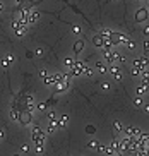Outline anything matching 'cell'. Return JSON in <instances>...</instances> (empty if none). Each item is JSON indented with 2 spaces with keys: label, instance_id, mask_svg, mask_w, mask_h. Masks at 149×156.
I'll return each instance as SVG.
<instances>
[{
  "label": "cell",
  "instance_id": "1",
  "mask_svg": "<svg viewBox=\"0 0 149 156\" xmlns=\"http://www.w3.org/2000/svg\"><path fill=\"white\" fill-rule=\"evenodd\" d=\"M45 130L41 129L40 125H34L33 127V141H34V144H43L45 142Z\"/></svg>",
  "mask_w": 149,
  "mask_h": 156
},
{
  "label": "cell",
  "instance_id": "2",
  "mask_svg": "<svg viewBox=\"0 0 149 156\" xmlns=\"http://www.w3.org/2000/svg\"><path fill=\"white\" fill-rule=\"evenodd\" d=\"M12 28H14V31H16L17 36H24V34H26V29H28V26L22 24L21 21H12Z\"/></svg>",
  "mask_w": 149,
  "mask_h": 156
},
{
  "label": "cell",
  "instance_id": "3",
  "mask_svg": "<svg viewBox=\"0 0 149 156\" xmlns=\"http://www.w3.org/2000/svg\"><path fill=\"white\" fill-rule=\"evenodd\" d=\"M148 9L146 7H142V9H139L137 12H135V22H146L148 21Z\"/></svg>",
  "mask_w": 149,
  "mask_h": 156
},
{
  "label": "cell",
  "instance_id": "4",
  "mask_svg": "<svg viewBox=\"0 0 149 156\" xmlns=\"http://www.w3.org/2000/svg\"><path fill=\"white\" fill-rule=\"evenodd\" d=\"M103 53H105V59H106V62H110V64H115V55H117V52H113V50H105Z\"/></svg>",
  "mask_w": 149,
  "mask_h": 156
},
{
  "label": "cell",
  "instance_id": "5",
  "mask_svg": "<svg viewBox=\"0 0 149 156\" xmlns=\"http://www.w3.org/2000/svg\"><path fill=\"white\" fill-rule=\"evenodd\" d=\"M110 72L115 76L117 79H122V70H120L118 65H115V64H110Z\"/></svg>",
  "mask_w": 149,
  "mask_h": 156
},
{
  "label": "cell",
  "instance_id": "6",
  "mask_svg": "<svg viewBox=\"0 0 149 156\" xmlns=\"http://www.w3.org/2000/svg\"><path fill=\"white\" fill-rule=\"evenodd\" d=\"M91 41H93V45H94V47H103V41H105V38L101 36V33H98V34H94V36H93V39H91Z\"/></svg>",
  "mask_w": 149,
  "mask_h": 156
},
{
  "label": "cell",
  "instance_id": "7",
  "mask_svg": "<svg viewBox=\"0 0 149 156\" xmlns=\"http://www.w3.org/2000/svg\"><path fill=\"white\" fill-rule=\"evenodd\" d=\"M82 48H84V39H77V41L74 43V53H76V55H79Z\"/></svg>",
  "mask_w": 149,
  "mask_h": 156
},
{
  "label": "cell",
  "instance_id": "8",
  "mask_svg": "<svg viewBox=\"0 0 149 156\" xmlns=\"http://www.w3.org/2000/svg\"><path fill=\"white\" fill-rule=\"evenodd\" d=\"M43 81H45V84H46V86H53V84L57 82V81H55V76H45Z\"/></svg>",
  "mask_w": 149,
  "mask_h": 156
},
{
  "label": "cell",
  "instance_id": "9",
  "mask_svg": "<svg viewBox=\"0 0 149 156\" xmlns=\"http://www.w3.org/2000/svg\"><path fill=\"white\" fill-rule=\"evenodd\" d=\"M96 69H98L99 74H106V72H108V69H106V65H105L103 62H98V64H96Z\"/></svg>",
  "mask_w": 149,
  "mask_h": 156
},
{
  "label": "cell",
  "instance_id": "10",
  "mask_svg": "<svg viewBox=\"0 0 149 156\" xmlns=\"http://www.w3.org/2000/svg\"><path fill=\"white\" fill-rule=\"evenodd\" d=\"M67 122H69V118L63 115V117H62V118L58 120V127H65V125H67Z\"/></svg>",
  "mask_w": 149,
  "mask_h": 156
},
{
  "label": "cell",
  "instance_id": "11",
  "mask_svg": "<svg viewBox=\"0 0 149 156\" xmlns=\"http://www.w3.org/2000/svg\"><path fill=\"white\" fill-rule=\"evenodd\" d=\"M113 127H115V132L118 134V132H123V127L120 125V122H113Z\"/></svg>",
  "mask_w": 149,
  "mask_h": 156
},
{
  "label": "cell",
  "instance_id": "12",
  "mask_svg": "<svg viewBox=\"0 0 149 156\" xmlns=\"http://www.w3.org/2000/svg\"><path fill=\"white\" fill-rule=\"evenodd\" d=\"M88 147H91V149H98V147H99V142H98V141H91L89 144H88Z\"/></svg>",
  "mask_w": 149,
  "mask_h": 156
},
{
  "label": "cell",
  "instance_id": "13",
  "mask_svg": "<svg viewBox=\"0 0 149 156\" xmlns=\"http://www.w3.org/2000/svg\"><path fill=\"white\" fill-rule=\"evenodd\" d=\"M86 132H88V134H94V132H96V129H94L93 125H88V127H86Z\"/></svg>",
  "mask_w": 149,
  "mask_h": 156
},
{
  "label": "cell",
  "instance_id": "14",
  "mask_svg": "<svg viewBox=\"0 0 149 156\" xmlns=\"http://www.w3.org/2000/svg\"><path fill=\"white\" fill-rule=\"evenodd\" d=\"M74 62H76V60H74V59H67V60H65V65H67V67H72V65H74Z\"/></svg>",
  "mask_w": 149,
  "mask_h": 156
},
{
  "label": "cell",
  "instance_id": "15",
  "mask_svg": "<svg viewBox=\"0 0 149 156\" xmlns=\"http://www.w3.org/2000/svg\"><path fill=\"white\" fill-rule=\"evenodd\" d=\"M140 103H142V99H140L139 96H137V98H135V99H134V105H135V107H139Z\"/></svg>",
  "mask_w": 149,
  "mask_h": 156
},
{
  "label": "cell",
  "instance_id": "16",
  "mask_svg": "<svg viewBox=\"0 0 149 156\" xmlns=\"http://www.w3.org/2000/svg\"><path fill=\"white\" fill-rule=\"evenodd\" d=\"M45 76H48V72L46 70H40V77H45Z\"/></svg>",
  "mask_w": 149,
  "mask_h": 156
},
{
  "label": "cell",
  "instance_id": "17",
  "mask_svg": "<svg viewBox=\"0 0 149 156\" xmlns=\"http://www.w3.org/2000/svg\"><path fill=\"white\" fill-rule=\"evenodd\" d=\"M21 149H22V153H28V151H29V146H22Z\"/></svg>",
  "mask_w": 149,
  "mask_h": 156
},
{
  "label": "cell",
  "instance_id": "18",
  "mask_svg": "<svg viewBox=\"0 0 149 156\" xmlns=\"http://www.w3.org/2000/svg\"><path fill=\"white\" fill-rule=\"evenodd\" d=\"M72 29H74V33H81V28H79V26H74Z\"/></svg>",
  "mask_w": 149,
  "mask_h": 156
},
{
  "label": "cell",
  "instance_id": "19",
  "mask_svg": "<svg viewBox=\"0 0 149 156\" xmlns=\"http://www.w3.org/2000/svg\"><path fill=\"white\" fill-rule=\"evenodd\" d=\"M2 10H4V5H2V4H0V12H2Z\"/></svg>",
  "mask_w": 149,
  "mask_h": 156
},
{
  "label": "cell",
  "instance_id": "20",
  "mask_svg": "<svg viewBox=\"0 0 149 156\" xmlns=\"http://www.w3.org/2000/svg\"><path fill=\"white\" fill-rule=\"evenodd\" d=\"M2 137H4V134H2V132H0V141H2Z\"/></svg>",
  "mask_w": 149,
  "mask_h": 156
}]
</instances>
